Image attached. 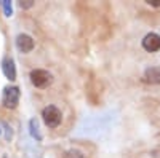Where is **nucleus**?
Segmentation results:
<instances>
[{"mask_svg":"<svg viewBox=\"0 0 160 158\" xmlns=\"http://www.w3.org/2000/svg\"><path fill=\"white\" fill-rule=\"evenodd\" d=\"M64 158H83V153L75 150V149H72V150H68L64 153Z\"/></svg>","mask_w":160,"mask_h":158,"instance_id":"nucleus-10","label":"nucleus"},{"mask_svg":"<svg viewBox=\"0 0 160 158\" xmlns=\"http://www.w3.org/2000/svg\"><path fill=\"white\" fill-rule=\"evenodd\" d=\"M142 48L149 53H154V51H158L160 50V35L151 32L148 34L144 38H142Z\"/></svg>","mask_w":160,"mask_h":158,"instance_id":"nucleus-4","label":"nucleus"},{"mask_svg":"<svg viewBox=\"0 0 160 158\" xmlns=\"http://www.w3.org/2000/svg\"><path fill=\"white\" fill-rule=\"evenodd\" d=\"M2 70L8 80H16V67H15V61L13 58H5L2 62Z\"/></svg>","mask_w":160,"mask_h":158,"instance_id":"nucleus-6","label":"nucleus"},{"mask_svg":"<svg viewBox=\"0 0 160 158\" xmlns=\"http://www.w3.org/2000/svg\"><path fill=\"white\" fill-rule=\"evenodd\" d=\"M2 8H3L5 16H11L13 15V5H11L10 0H3V2H2Z\"/></svg>","mask_w":160,"mask_h":158,"instance_id":"nucleus-9","label":"nucleus"},{"mask_svg":"<svg viewBox=\"0 0 160 158\" xmlns=\"http://www.w3.org/2000/svg\"><path fill=\"white\" fill-rule=\"evenodd\" d=\"M148 3L152 7H160V0H152V2H148Z\"/></svg>","mask_w":160,"mask_h":158,"instance_id":"nucleus-13","label":"nucleus"},{"mask_svg":"<svg viewBox=\"0 0 160 158\" xmlns=\"http://www.w3.org/2000/svg\"><path fill=\"white\" fill-rule=\"evenodd\" d=\"M3 128H5V139H7V141H11V137H13V131H11V128H10L7 123H3Z\"/></svg>","mask_w":160,"mask_h":158,"instance_id":"nucleus-11","label":"nucleus"},{"mask_svg":"<svg viewBox=\"0 0 160 158\" xmlns=\"http://www.w3.org/2000/svg\"><path fill=\"white\" fill-rule=\"evenodd\" d=\"M19 5H21V8H31L34 5V2H32V0H26V2H21Z\"/></svg>","mask_w":160,"mask_h":158,"instance_id":"nucleus-12","label":"nucleus"},{"mask_svg":"<svg viewBox=\"0 0 160 158\" xmlns=\"http://www.w3.org/2000/svg\"><path fill=\"white\" fill-rule=\"evenodd\" d=\"M31 82L35 88H47L53 82V75L43 69H34L31 72Z\"/></svg>","mask_w":160,"mask_h":158,"instance_id":"nucleus-3","label":"nucleus"},{"mask_svg":"<svg viewBox=\"0 0 160 158\" xmlns=\"http://www.w3.org/2000/svg\"><path fill=\"white\" fill-rule=\"evenodd\" d=\"M3 158H7V156H3Z\"/></svg>","mask_w":160,"mask_h":158,"instance_id":"nucleus-15","label":"nucleus"},{"mask_svg":"<svg viewBox=\"0 0 160 158\" xmlns=\"http://www.w3.org/2000/svg\"><path fill=\"white\" fill-rule=\"evenodd\" d=\"M16 48L21 53H31L34 50V40L28 34H19L16 37Z\"/></svg>","mask_w":160,"mask_h":158,"instance_id":"nucleus-5","label":"nucleus"},{"mask_svg":"<svg viewBox=\"0 0 160 158\" xmlns=\"http://www.w3.org/2000/svg\"><path fill=\"white\" fill-rule=\"evenodd\" d=\"M29 128H31L32 137L37 139V141H42V134H40V131H38V122L35 120V118H32V120L29 122Z\"/></svg>","mask_w":160,"mask_h":158,"instance_id":"nucleus-8","label":"nucleus"},{"mask_svg":"<svg viewBox=\"0 0 160 158\" xmlns=\"http://www.w3.org/2000/svg\"><path fill=\"white\" fill-rule=\"evenodd\" d=\"M42 117H43V122L48 128H58L61 125V120H62V113L58 107L55 105H48L42 110Z\"/></svg>","mask_w":160,"mask_h":158,"instance_id":"nucleus-1","label":"nucleus"},{"mask_svg":"<svg viewBox=\"0 0 160 158\" xmlns=\"http://www.w3.org/2000/svg\"><path fill=\"white\" fill-rule=\"evenodd\" d=\"M19 88L18 86H5L2 93V104L7 109H16L19 104Z\"/></svg>","mask_w":160,"mask_h":158,"instance_id":"nucleus-2","label":"nucleus"},{"mask_svg":"<svg viewBox=\"0 0 160 158\" xmlns=\"http://www.w3.org/2000/svg\"><path fill=\"white\" fill-rule=\"evenodd\" d=\"M0 133H2V129H0Z\"/></svg>","mask_w":160,"mask_h":158,"instance_id":"nucleus-14","label":"nucleus"},{"mask_svg":"<svg viewBox=\"0 0 160 158\" xmlns=\"http://www.w3.org/2000/svg\"><path fill=\"white\" fill-rule=\"evenodd\" d=\"M144 82H148L151 85H160V67H149L144 70Z\"/></svg>","mask_w":160,"mask_h":158,"instance_id":"nucleus-7","label":"nucleus"}]
</instances>
